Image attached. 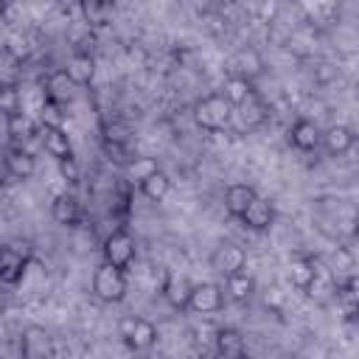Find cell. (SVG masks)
<instances>
[{
    "label": "cell",
    "instance_id": "ac0fdd59",
    "mask_svg": "<svg viewBox=\"0 0 359 359\" xmlns=\"http://www.w3.org/2000/svg\"><path fill=\"white\" fill-rule=\"evenodd\" d=\"M191 289H194V283L185 278V275H168L165 278V283H163V297L168 300V306H174V309H188V297H191Z\"/></svg>",
    "mask_w": 359,
    "mask_h": 359
},
{
    "label": "cell",
    "instance_id": "5bb4252c",
    "mask_svg": "<svg viewBox=\"0 0 359 359\" xmlns=\"http://www.w3.org/2000/svg\"><path fill=\"white\" fill-rule=\"evenodd\" d=\"M353 132L348 129V126H342V123H337V126H328L325 132H320V143L325 146V151L331 154V157H342V154H348L351 151V146H353Z\"/></svg>",
    "mask_w": 359,
    "mask_h": 359
},
{
    "label": "cell",
    "instance_id": "9a60e30c",
    "mask_svg": "<svg viewBox=\"0 0 359 359\" xmlns=\"http://www.w3.org/2000/svg\"><path fill=\"white\" fill-rule=\"evenodd\" d=\"M314 278H317V258H311V255H294L289 261V280H292L294 289L309 292V286L314 283Z\"/></svg>",
    "mask_w": 359,
    "mask_h": 359
},
{
    "label": "cell",
    "instance_id": "52a82bcc",
    "mask_svg": "<svg viewBox=\"0 0 359 359\" xmlns=\"http://www.w3.org/2000/svg\"><path fill=\"white\" fill-rule=\"evenodd\" d=\"M227 70H230V76L255 81V79L264 73V59H261V53H258L255 48H241V50H236V53L227 59Z\"/></svg>",
    "mask_w": 359,
    "mask_h": 359
},
{
    "label": "cell",
    "instance_id": "5b68a950",
    "mask_svg": "<svg viewBox=\"0 0 359 359\" xmlns=\"http://www.w3.org/2000/svg\"><path fill=\"white\" fill-rule=\"evenodd\" d=\"M210 266L222 275V278H230L236 272H244L247 266V252L236 244V241H219L210 252Z\"/></svg>",
    "mask_w": 359,
    "mask_h": 359
},
{
    "label": "cell",
    "instance_id": "d6986e66",
    "mask_svg": "<svg viewBox=\"0 0 359 359\" xmlns=\"http://www.w3.org/2000/svg\"><path fill=\"white\" fill-rule=\"evenodd\" d=\"M42 143H45V151L56 160H67L73 157V146H70V137L62 126H42Z\"/></svg>",
    "mask_w": 359,
    "mask_h": 359
},
{
    "label": "cell",
    "instance_id": "ffe728a7",
    "mask_svg": "<svg viewBox=\"0 0 359 359\" xmlns=\"http://www.w3.org/2000/svg\"><path fill=\"white\" fill-rule=\"evenodd\" d=\"M255 196H258V194H255V188H252V185L236 182V185H230V188L224 191V208H227V213H230V216L241 219V213L252 205V199H255Z\"/></svg>",
    "mask_w": 359,
    "mask_h": 359
},
{
    "label": "cell",
    "instance_id": "4316f807",
    "mask_svg": "<svg viewBox=\"0 0 359 359\" xmlns=\"http://www.w3.org/2000/svg\"><path fill=\"white\" fill-rule=\"evenodd\" d=\"M266 104L261 101V95H255V98H250L247 104H241L238 107V118H241V123L247 126V129H255V126H261L264 121H266Z\"/></svg>",
    "mask_w": 359,
    "mask_h": 359
},
{
    "label": "cell",
    "instance_id": "836d02e7",
    "mask_svg": "<svg viewBox=\"0 0 359 359\" xmlns=\"http://www.w3.org/2000/svg\"><path fill=\"white\" fill-rule=\"evenodd\" d=\"M11 177H8V168H6V163H3V157H0V185H6Z\"/></svg>",
    "mask_w": 359,
    "mask_h": 359
},
{
    "label": "cell",
    "instance_id": "7402d4cb",
    "mask_svg": "<svg viewBox=\"0 0 359 359\" xmlns=\"http://www.w3.org/2000/svg\"><path fill=\"white\" fill-rule=\"evenodd\" d=\"M247 342L238 328H219L216 331V356H244Z\"/></svg>",
    "mask_w": 359,
    "mask_h": 359
},
{
    "label": "cell",
    "instance_id": "6da1fadb",
    "mask_svg": "<svg viewBox=\"0 0 359 359\" xmlns=\"http://www.w3.org/2000/svg\"><path fill=\"white\" fill-rule=\"evenodd\" d=\"M233 107L227 104V98L222 93H210L205 98H199L194 104V121L205 129V132H222L230 126L233 121Z\"/></svg>",
    "mask_w": 359,
    "mask_h": 359
},
{
    "label": "cell",
    "instance_id": "f1b7e54d",
    "mask_svg": "<svg viewBox=\"0 0 359 359\" xmlns=\"http://www.w3.org/2000/svg\"><path fill=\"white\" fill-rule=\"evenodd\" d=\"M20 104H22L20 90H17L14 84H0V115H3V118H11V115L22 112Z\"/></svg>",
    "mask_w": 359,
    "mask_h": 359
},
{
    "label": "cell",
    "instance_id": "9c48e42d",
    "mask_svg": "<svg viewBox=\"0 0 359 359\" xmlns=\"http://www.w3.org/2000/svg\"><path fill=\"white\" fill-rule=\"evenodd\" d=\"M50 216L62 227H76L81 222V202H79V196L70 194V191L56 194L53 202H50Z\"/></svg>",
    "mask_w": 359,
    "mask_h": 359
},
{
    "label": "cell",
    "instance_id": "d6a6232c",
    "mask_svg": "<svg viewBox=\"0 0 359 359\" xmlns=\"http://www.w3.org/2000/svg\"><path fill=\"white\" fill-rule=\"evenodd\" d=\"M258 11H261V17H264L266 22H272V20H275V14H278V3H261V6H258Z\"/></svg>",
    "mask_w": 359,
    "mask_h": 359
},
{
    "label": "cell",
    "instance_id": "8fae6325",
    "mask_svg": "<svg viewBox=\"0 0 359 359\" xmlns=\"http://www.w3.org/2000/svg\"><path fill=\"white\" fill-rule=\"evenodd\" d=\"M76 98V84L70 81V76L62 70H53L48 79H45V101H53L59 107H67L70 101Z\"/></svg>",
    "mask_w": 359,
    "mask_h": 359
},
{
    "label": "cell",
    "instance_id": "e0dca14e",
    "mask_svg": "<svg viewBox=\"0 0 359 359\" xmlns=\"http://www.w3.org/2000/svg\"><path fill=\"white\" fill-rule=\"evenodd\" d=\"M289 140H292V146H294L297 151H314V149L320 146V129H317L314 121L300 118V121L292 123V129H289Z\"/></svg>",
    "mask_w": 359,
    "mask_h": 359
},
{
    "label": "cell",
    "instance_id": "d590c367",
    "mask_svg": "<svg viewBox=\"0 0 359 359\" xmlns=\"http://www.w3.org/2000/svg\"><path fill=\"white\" fill-rule=\"evenodd\" d=\"M3 11H6V3H0V14H3Z\"/></svg>",
    "mask_w": 359,
    "mask_h": 359
},
{
    "label": "cell",
    "instance_id": "603a6c76",
    "mask_svg": "<svg viewBox=\"0 0 359 359\" xmlns=\"http://www.w3.org/2000/svg\"><path fill=\"white\" fill-rule=\"evenodd\" d=\"M224 286H227V294L233 303H250L252 294H255V278L247 275V272H236L230 278H224Z\"/></svg>",
    "mask_w": 359,
    "mask_h": 359
},
{
    "label": "cell",
    "instance_id": "2e32d148",
    "mask_svg": "<svg viewBox=\"0 0 359 359\" xmlns=\"http://www.w3.org/2000/svg\"><path fill=\"white\" fill-rule=\"evenodd\" d=\"M65 73L70 76V81H73L76 87L90 84L93 76H95V59H93V53H90V50H76V53L70 56Z\"/></svg>",
    "mask_w": 359,
    "mask_h": 359
},
{
    "label": "cell",
    "instance_id": "f546056e",
    "mask_svg": "<svg viewBox=\"0 0 359 359\" xmlns=\"http://www.w3.org/2000/svg\"><path fill=\"white\" fill-rule=\"evenodd\" d=\"M62 118H65V112H62L59 104L42 101V107H39V121H42V126H62Z\"/></svg>",
    "mask_w": 359,
    "mask_h": 359
},
{
    "label": "cell",
    "instance_id": "7a4b0ae2",
    "mask_svg": "<svg viewBox=\"0 0 359 359\" xmlns=\"http://www.w3.org/2000/svg\"><path fill=\"white\" fill-rule=\"evenodd\" d=\"M93 294L101 303H121L126 297V272L109 264H101L93 272Z\"/></svg>",
    "mask_w": 359,
    "mask_h": 359
},
{
    "label": "cell",
    "instance_id": "3957f363",
    "mask_svg": "<svg viewBox=\"0 0 359 359\" xmlns=\"http://www.w3.org/2000/svg\"><path fill=\"white\" fill-rule=\"evenodd\" d=\"M101 255H104V264L115 266V269H129L135 255H137V247H135V238L126 233V230H115L104 238L101 244Z\"/></svg>",
    "mask_w": 359,
    "mask_h": 359
},
{
    "label": "cell",
    "instance_id": "ba28073f",
    "mask_svg": "<svg viewBox=\"0 0 359 359\" xmlns=\"http://www.w3.org/2000/svg\"><path fill=\"white\" fill-rule=\"evenodd\" d=\"M20 359H50V337L42 325H28L20 337Z\"/></svg>",
    "mask_w": 359,
    "mask_h": 359
},
{
    "label": "cell",
    "instance_id": "cb8c5ba5",
    "mask_svg": "<svg viewBox=\"0 0 359 359\" xmlns=\"http://www.w3.org/2000/svg\"><path fill=\"white\" fill-rule=\"evenodd\" d=\"M6 135L11 140H31V137H36V121L28 112H17V115L6 118Z\"/></svg>",
    "mask_w": 359,
    "mask_h": 359
},
{
    "label": "cell",
    "instance_id": "4dcf8cb0",
    "mask_svg": "<svg viewBox=\"0 0 359 359\" xmlns=\"http://www.w3.org/2000/svg\"><path fill=\"white\" fill-rule=\"evenodd\" d=\"M334 261H337V272H348V275H351V269H353V255L348 252V247H337Z\"/></svg>",
    "mask_w": 359,
    "mask_h": 359
},
{
    "label": "cell",
    "instance_id": "44dd1931",
    "mask_svg": "<svg viewBox=\"0 0 359 359\" xmlns=\"http://www.w3.org/2000/svg\"><path fill=\"white\" fill-rule=\"evenodd\" d=\"M222 95L227 98V104H230L233 109H238L241 104H247L250 98H255L258 90H255V81H247V79H238V76H227Z\"/></svg>",
    "mask_w": 359,
    "mask_h": 359
},
{
    "label": "cell",
    "instance_id": "8992f818",
    "mask_svg": "<svg viewBox=\"0 0 359 359\" xmlns=\"http://www.w3.org/2000/svg\"><path fill=\"white\" fill-rule=\"evenodd\" d=\"M224 306V289L219 283H194L188 309L196 314H213Z\"/></svg>",
    "mask_w": 359,
    "mask_h": 359
},
{
    "label": "cell",
    "instance_id": "7c38bea8",
    "mask_svg": "<svg viewBox=\"0 0 359 359\" xmlns=\"http://www.w3.org/2000/svg\"><path fill=\"white\" fill-rule=\"evenodd\" d=\"M3 163H6L11 180H31L34 171H36V160H34V154L25 151V149H20V146H11V149L3 154Z\"/></svg>",
    "mask_w": 359,
    "mask_h": 359
},
{
    "label": "cell",
    "instance_id": "30bf717a",
    "mask_svg": "<svg viewBox=\"0 0 359 359\" xmlns=\"http://www.w3.org/2000/svg\"><path fill=\"white\" fill-rule=\"evenodd\" d=\"M25 266H28V252L25 250L11 247V244L0 247V283H8V286L17 283L25 272Z\"/></svg>",
    "mask_w": 359,
    "mask_h": 359
},
{
    "label": "cell",
    "instance_id": "484cf974",
    "mask_svg": "<svg viewBox=\"0 0 359 359\" xmlns=\"http://www.w3.org/2000/svg\"><path fill=\"white\" fill-rule=\"evenodd\" d=\"M168 191H171V180H168L165 171H154L149 180L140 182V194L151 202H163L168 196Z\"/></svg>",
    "mask_w": 359,
    "mask_h": 359
},
{
    "label": "cell",
    "instance_id": "4fadbf2b",
    "mask_svg": "<svg viewBox=\"0 0 359 359\" xmlns=\"http://www.w3.org/2000/svg\"><path fill=\"white\" fill-rule=\"evenodd\" d=\"M241 222H244L250 230H255V233L269 230V227H272V222H275V208H272V202H266V199L255 196V199H252V205L241 213Z\"/></svg>",
    "mask_w": 359,
    "mask_h": 359
},
{
    "label": "cell",
    "instance_id": "d4e9b609",
    "mask_svg": "<svg viewBox=\"0 0 359 359\" xmlns=\"http://www.w3.org/2000/svg\"><path fill=\"white\" fill-rule=\"evenodd\" d=\"M81 17L87 25H107L115 14V6L112 3H101V0H84L81 6Z\"/></svg>",
    "mask_w": 359,
    "mask_h": 359
},
{
    "label": "cell",
    "instance_id": "1f68e13d",
    "mask_svg": "<svg viewBox=\"0 0 359 359\" xmlns=\"http://www.w3.org/2000/svg\"><path fill=\"white\" fill-rule=\"evenodd\" d=\"M59 171L67 182H76L79 180V165H76V157H67V160H59Z\"/></svg>",
    "mask_w": 359,
    "mask_h": 359
},
{
    "label": "cell",
    "instance_id": "83f0119b",
    "mask_svg": "<svg viewBox=\"0 0 359 359\" xmlns=\"http://www.w3.org/2000/svg\"><path fill=\"white\" fill-rule=\"evenodd\" d=\"M154 171H160V165H157V160L154 157H132L129 163H126V180L129 182H143V180H149Z\"/></svg>",
    "mask_w": 359,
    "mask_h": 359
},
{
    "label": "cell",
    "instance_id": "277c9868",
    "mask_svg": "<svg viewBox=\"0 0 359 359\" xmlns=\"http://www.w3.org/2000/svg\"><path fill=\"white\" fill-rule=\"evenodd\" d=\"M118 331H121L126 348H132V351H149V348H154V342H157V328H154V323H149V320H143V317H135V314L123 317L121 325H118Z\"/></svg>",
    "mask_w": 359,
    "mask_h": 359
},
{
    "label": "cell",
    "instance_id": "e575fe53",
    "mask_svg": "<svg viewBox=\"0 0 359 359\" xmlns=\"http://www.w3.org/2000/svg\"><path fill=\"white\" fill-rule=\"evenodd\" d=\"M216 359H247V353L244 356H216Z\"/></svg>",
    "mask_w": 359,
    "mask_h": 359
}]
</instances>
